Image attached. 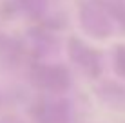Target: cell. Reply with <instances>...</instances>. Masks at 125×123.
Returning a JSON list of instances; mask_svg holds the SVG:
<instances>
[]
</instances>
